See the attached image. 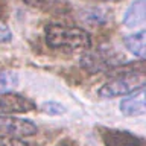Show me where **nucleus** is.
<instances>
[{"instance_id": "obj_1", "label": "nucleus", "mask_w": 146, "mask_h": 146, "mask_svg": "<svg viewBox=\"0 0 146 146\" xmlns=\"http://www.w3.org/2000/svg\"><path fill=\"white\" fill-rule=\"evenodd\" d=\"M46 44L53 50L61 52H78L91 47V36L79 26L64 23H47L44 27Z\"/></svg>"}, {"instance_id": "obj_2", "label": "nucleus", "mask_w": 146, "mask_h": 146, "mask_svg": "<svg viewBox=\"0 0 146 146\" xmlns=\"http://www.w3.org/2000/svg\"><path fill=\"white\" fill-rule=\"evenodd\" d=\"M146 87V73H137V75H119L111 76L110 81L98 90V94L104 99L125 98V96L134 93V91Z\"/></svg>"}, {"instance_id": "obj_3", "label": "nucleus", "mask_w": 146, "mask_h": 146, "mask_svg": "<svg viewBox=\"0 0 146 146\" xmlns=\"http://www.w3.org/2000/svg\"><path fill=\"white\" fill-rule=\"evenodd\" d=\"M84 55L81 56V66L85 68L87 72L96 73V72H105L111 70L113 67L122 64L123 56L120 53H117L113 47H98L94 50L87 49L84 50Z\"/></svg>"}, {"instance_id": "obj_4", "label": "nucleus", "mask_w": 146, "mask_h": 146, "mask_svg": "<svg viewBox=\"0 0 146 146\" xmlns=\"http://www.w3.org/2000/svg\"><path fill=\"white\" fill-rule=\"evenodd\" d=\"M38 128L29 119H21L14 114H0V137L25 139L36 134Z\"/></svg>"}, {"instance_id": "obj_5", "label": "nucleus", "mask_w": 146, "mask_h": 146, "mask_svg": "<svg viewBox=\"0 0 146 146\" xmlns=\"http://www.w3.org/2000/svg\"><path fill=\"white\" fill-rule=\"evenodd\" d=\"M36 105L32 99L15 91H0V114H20L35 110Z\"/></svg>"}, {"instance_id": "obj_6", "label": "nucleus", "mask_w": 146, "mask_h": 146, "mask_svg": "<svg viewBox=\"0 0 146 146\" xmlns=\"http://www.w3.org/2000/svg\"><path fill=\"white\" fill-rule=\"evenodd\" d=\"M102 140L107 146H146V139L125 129H104Z\"/></svg>"}, {"instance_id": "obj_7", "label": "nucleus", "mask_w": 146, "mask_h": 146, "mask_svg": "<svg viewBox=\"0 0 146 146\" xmlns=\"http://www.w3.org/2000/svg\"><path fill=\"white\" fill-rule=\"evenodd\" d=\"M120 113L126 117H137L146 114V87L125 96L120 100Z\"/></svg>"}, {"instance_id": "obj_8", "label": "nucleus", "mask_w": 146, "mask_h": 146, "mask_svg": "<svg viewBox=\"0 0 146 146\" xmlns=\"http://www.w3.org/2000/svg\"><path fill=\"white\" fill-rule=\"evenodd\" d=\"M146 23V0H134L123 14V25L135 27Z\"/></svg>"}, {"instance_id": "obj_9", "label": "nucleus", "mask_w": 146, "mask_h": 146, "mask_svg": "<svg viewBox=\"0 0 146 146\" xmlns=\"http://www.w3.org/2000/svg\"><path fill=\"white\" fill-rule=\"evenodd\" d=\"M123 46L134 56L146 59V29L126 35L123 38Z\"/></svg>"}, {"instance_id": "obj_10", "label": "nucleus", "mask_w": 146, "mask_h": 146, "mask_svg": "<svg viewBox=\"0 0 146 146\" xmlns=\"http://www.w3.org/2000/svg\"><path fill=\"white\" fill-rule=\"evenodd\" d=\"M111 11H108V9L105 8H90V9H85L84 12L81 14V20L87 23L88 26H93V27H98V26H102L105 23L110 21V18H111Z\"/></svg>"}, {"instance_id": "obj_11", "label": "nucleus", "mask_w": 146, "mask_h": 146, "mask_svg": "<svg viewBox=\"0 0 146 146\" xmlns=\"http://www.w3.org/2000/svg\"><path fill=\"white\" fill-rule=\"evenodd\" d=\"M40 110L44 114H49V116H61V114L66 113V107L61 105L59 102H55V100H47V102L41 104Z\"/></svg>"}, {"instance_id": "obj_12", "label": "nucleus", "mask_w": 146, "mask_h": 146, "mask_svg": "<svg viewBox=\"0 0 146 146\" xmlns=\"http://www.w3.org/2000/svg\"><path fill=\"white\" fill-rule=\"evenodd\" d=\"M17 84V76L14 73H0V91H8Z\"/></svg>"}, {"instance_id": "obj_13", "label": "nucleus", "mask_w": 146, "mask_h": 146, "mask_svg": "<svg viewBox=\"0 0 146 146\" xmlns=\"http://www.w3.org/2000/svg\"><path fill=\"white\" fill-rule=\"evenodd\" d=\"M0 146H29L18 137H0Z\"/></svg>"}, {"instance_id": "obj_14", "label": "nucleus", "mask_w": 146, "mask_h": 146, "mask_svg": "<svg viewBox=\"0 0 146 146\" xmlns=\"http://www.w3.org/2000/svg\"><path fill=\"white\" fill-rule=\"evenodd\" d=\"M12 38H14L12 31L0 20V43H11Z\"/></svg>"}, {"instance_id": "obj_15", "label": "nucleus", "mask_w": 146, "mask_h": 146, "mask_svg": "<svg viewBox=\"0 0 146 146\" xmlns=\"http://www.w3.org/2000/svg\"><path fill=\"white\" fill-rule=\"evenodd\" d=\"M23 3H26L31 8H36V9H44L47 8L52 0H21Z\"/></svg>"}, {"instance_id": "obj_16", "label": "nucleus", "mask_w": 146, "mask_h": 146, "mask_svg": "<svg viewBox=\"0 0 146 146\" xmlns=\"http://www.w3.org/2000/svg\"><path fill=\"white\" fill-rule=\"evenodd\" d=\"M5 17H6V6H5L3 0H0V20H3Z\"/></svg>"}, {"instance_id": "obj_17", "label": "nucleus", "mask_w": 146, "mask_h": 146, "mask_svg": "<svg viewBox=\"0 0 146 146\" xmlns=\"http://www.w3.org/2000/svg\"><path fill=\"white\" fill-rule=\"evenodd\" d=\"M94 2H119V0H94Z\"/></svg>"}]
</instances>
